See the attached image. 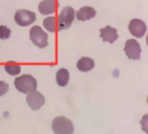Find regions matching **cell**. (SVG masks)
<instances>
[{
    "label": "cell",
    "mask_w": 148,
    "mask_h": 134,
    "mask_svg": "<svg viewBox=\"0 0 148 134\" xmlns=\"http://www.w3.org/2000/svg\"><path fill=\"white\" fill-rule=\"evenodd\" d=\"M4 68H5L7 74H10L11 76H17L21 71V67L19 64H16V63H7V64H5Z\"/></svg>",
    "instance_id": "15"
},
{
    "label": "cell",
    "mask_w": 148,
    "mask_h": 134,
    "mask_svg": "<svg viewBox=\"0 0 148 134\" xmlns=\"http://www.w3.org/2000/svg\"><path fill=\"white\" fill-rule=\"evenodd\" d=\"M26 102H27L29 107L32 109V111H38V109H40L44 106L45 97H44V95L42 93L37 91V90H33V91L27 94Z\"/></svg>",
    "instance_id": "6"
},
{
    "label": "cell",
    "mask_w": 148,
    "mask_h": 134,
    "mask_svg": "<svg viewBox=\"0 0 148 134\" xmlns=\"http://www.w3.org/2000/svg\"><path fill=\"white\" fill-rule=\"evenodd\" d=\"M16 89L23 94H29L37 90V81L32 75H21L14 80Z\"/></svg>",
    "instance_id": "1"
},
{
    "label": "cell",
    "mask_w": 148,
    "mask_h": 134,
    "mask_svg": "<svg viewBox=\"0 0 148 134\" xmlns=\"http://www.w3.org/2000/svg\"><path fill=\"white\" fill-rule=\"evenodd\" d=\"M128 30L129 32L134 36V37H136V38H142L146 31H147V26H146V24L141 20V19H133L130 20L129 23V25H128Z\"/></svg>",
    "instance_id": "8"
},
{
    "label": "cell",
    "mask_w": 148,
    "mask_h": 134,
    "mask_svg": "<svg viewBox=\"0 0 148 134\" xmlns=\"http://www.w3.org/2000/svg\"><path fill=\"white\" fill-rule=\"evenodd\" d=\"M43 25L44 27L47 30V31H50V32H56L57 31V19L51 16V17H47L43 20Z\"/></svg>",
    "instance_id": "14"
},
{
    "label": "cell",
    "mask_w": 148,
    "mask_h": 134,
    "mask_svg": "<svg viewBox=\"0 0 148 134\" xmlns=\"http://www.w3.org/2000/svg\"><path fill=\"white\" fill-rule=\"evenodd\" d=\"M8 91V84L4 81H0V96H4Z\"/></svg>",
    "instance_id": "17"
},
{
    "label": "cell",
    "mask_w": 148,
    "mask_h": 134,
    "mask_svg": "<svg viewBox=\"0 0 148 134\" xmlns=\"http://www.w3.org/2000/svg\"><path fill=\"white\" fill-rule=\"evenodd\" d=\"M73 19H75V10L71 6L63 7L57 18V31H63L69 29Z\"/></svg>",
    "instance_id": "2"
},
{
    "label": "cell",
    "mask_w": 148,
    "mask_h": 134,
    "mask_svg": "<svg viewBox=\"0 0 148 134\" xmlns=\"http://www.w3.org/2000/svg\"><path fill=\"white\" fill-rule=\"evenodd\" d=\"M100 36H101V38H102L103 42H107V43H110V44H113L119 38L116 29H114L112 26H106V27L101 29Z\"/></svg>",
    "instance_id": "9"
},
{
    "label": "cell",
    "mask_w": 148,
    "mask_h": 134,
    "mask_svg": "<svg viewBox=\"0 0 148 134\" xmlns=\"http://www.w3.org/2000/svg\"><path fill=\"white\" fill-rule=\"evenodd\" d=\"M96 16V11L94 7H90V6H83L81 7L77 13H76V17L78 20H82V21H85V20H89L91 18H94Z\"/></svg>",
    "instance_id": "11"
},
{
    "label": "cell",
    "mask_w": 148,
    "mask_h": 134,
    "mask_svg": "<svg viewBox=\"0 0 148 134\" xmlns=\"http://www.w3.org/2000/svg\"><path fill=\"white\" fill-rule=\"evenodd\" d=\"M14 20L19 26H29L36 20V14L29 10H18L14 14Z\"/></svg>",
    "instance_id": "5"
},
{
    "label": "cell",
    "mask_w": 148,
    "mask_h": 134,
    "mask_svg": "<svg viewBox=\"0 0 148 134\" xmlns=\"http://www.w3.org/2000/svg\"><path fill=\"white\" fill-rule=\"evenodd\" d=\"M69 80H70V74L69 71L64 68H62L57 71L56 74V82L59 87H65L66 84L69 83Z\"/></svg>",
    "instance_id": "13"
},
{
    "label": "cell",
    "mask_w": 148,
    "mask_h": 134,
    "mask_svg": "<svg viewBox=\"0 0 148 134\" xmlns=\"http://www.w3.org/2000/svg\"><path fill=\"white\" fill-rule=\"evenodd\" d=\"M38 10L42 14H45V16L52 14L57 10V1L56 0H43L38 6Z\"/></svg>",
    "instance_id": "10"
},
{
    "label": "cell",
    "mask_w": 148,
    "mask_h": 134,
    "mask_svg": "<svg viewBox=\"0 0 148 134\" xmlns=\"http://www.w3.org/2000/svg\"><path fill=\"white\" fill-rule=\"evenodd\" d=\"M125 52L130 59H140L141 57V45L136 39H128L125 44Z\"/></svg>",
    "instance_id": "7"
},
{
    "label": "cell",
    "mask_w": 148,
    "mask_h": 134,
    "mask_svg": "<svg viewBox=\"0 0 148 134\" xmlns=\"http://www.w3.org/2000/svg\"><path fill=\"white\" fill-rule=\"evenodd\" d=\"M52 131L56 134H71L75 131L72 121L64 116H57L52 121Z\"/></svg>",
    "instance_id": "3"
},
{
    "label": "cell",
    "mask_w": 148,
    "mask_h": 134,
    "mask_svg": "<svg viewBox=\"0 0 148 134\" xmlns=\"http://www.w3.org/2000/svg\"><path fill=\"white\" fill-rule=\"evenodd\" d=\"M95 68V62L92 58H89V57H82L79 58V60L77 62V69L79 71H83V72H87V71H90Z\"/></svg>",
    "instance_id": "12"
},
{
    "label": "cell",
    "mask_w": 148,
    "mask_h": 134,
    "mask_svg": "<svg viewBox=\"0 0 148 134\" xmlns=\"http://www.w3.org/2000/svg\"><path fill=\"white\" fill-rule=\"evenodd\" d=\"M30 39L39 49H44L47 46V33L44 32V30H42L40 26H33L30 30Z\"/></svg>",
    "instance_id": "4"
},
{
    "label": "cell",
    "mask_w": 148,
    "mask_h": 134,
    "mask_svg": "<svg viewBox=\"0 0 148 134\" xmlns=\"http://www.w3.org/2000/svg\"><path fill=\"white\" fill-rule=\"evenodd\" d=\"M11 36V30L7 26L4 25H0V41L3 39H8Z\"/></svg>",
    "instance_id": "16"
}]
</instances>
